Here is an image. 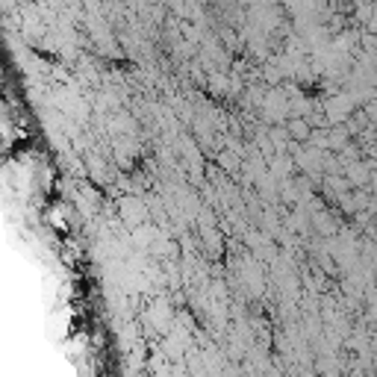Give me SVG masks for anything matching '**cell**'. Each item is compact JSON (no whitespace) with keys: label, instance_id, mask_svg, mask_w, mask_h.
<instances>
[{"label":"cell","instance_id":"cell-1","mask_svg":"<svg viewBox=\"0 0 377 377\" xmlns=\"http://www.w3.org/2000/svg\"><path fill=\"white\" fill-rule=\"evenodd\" d=\"M348 180L356 183V186L369 183V168H363V165H351V168H348Z\"/></svg>","mask_w":377,"mask_h":377},{"label":"cell","instance_id":"cell-2","mask_svg":"<svg viewBox=\"0 0 377 377\" xmlns=\"http://www.w3.org/2000/svg\"><path fill=\"white\" fill-rule=\"evenodd\" d=\"M356 377H360V374H356Z\"/></svg>","mask_w":377,"mask_h":377}]
</instances>
